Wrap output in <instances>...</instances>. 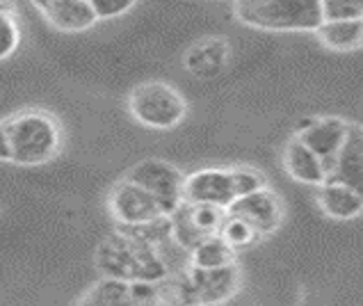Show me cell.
Segmentation results:
<instances>
[{
  "mask_svg": "<svg viewBox=\"0 0 363 306\" xmlns=\"http://www.w3.org/2000/svg\"><path fill=\"white\" fill-rule=\"evenodd\" d=\"M96 270L103 277L128 283H167L172 277L169 263L164 261L155 242L144 240L138 234L119 229L96 247Z\"/></svg>",
  "mask_w": 363,
  "mask_h": 306,
  "instance_id": "1",
  "label": "cell"
},
{
  "mask_svg": "<svg viewBox=\"0 0 363 306\" xmlns=\"http://www.w3.org/2000/svg\"><path fill=\"white\" fill-rule=\"evenodd\" d=\"M12 163L21 167L46 165L62 149V129L44 110H21L5 119Z\"/></svg>",
  "mask_w": 363,
  "mask_h": 306,
  "instance_id": "2",
  "label": "cell"
},
{
  "mask_svg": "<svg viewBox=\"0 0 363 306\" xmlns=\"http://www.w3.org/2000/svg\"><path fill=\"white\" fill-rule=\"evenodd\" d=\"M235 16L249 28L279 30H315L323 23L320 0H233Z\"/></svg>",
  "mask_w": 363,
  "mask_h": 306,
  "instance_id": "3",
  "label": "cell"
},
{
  "mask_svg": "<svg viewBox=\"0 0 363 306\" xmlns=\"http://www.w3.org/2000/svg\"><path fill=\"white\" fill-rule=\"evenodd\" d=\"M128 112L133 119L153 131L176 129L188 114L183 94L162 80H149L128 94Z\"/></svg>",
  "mask_w": 363,
  "mask_h": 306,
  "instance_id": "4",
  "label": "cell"
},
{
  "mask_svg": "<svg viewBox=\"0 0 363 306\" xmlns=\"http://www.w3.org/2000/svg\"><path fill=\"white\" fill-rule=\"evenodd\" d=\"M240 290V268L229 266L222 270L185 268L183 279L176 281L172 304L181 306H224Z\"/></svg>",
  "mask_w": 363,
  "mask_h": 306,
  "instance_id": "5",
  "label": "cell"
},
{
  "mask_svg": "<svg viewBox=\"0 0 363 306\" xmlns=\"http://www.w3.org/2000/svg\"><path fill=\"white\" fill-rule=\"evenodd\" d=\"M126 181L140 185L142 190H147L155 202L160 204L164 215H172L174 210L183 204L185 174L167 160L149 158V160L133 165L126 174Z\"/></svg>",
  "mask_w": 363,
  "mask_h": 306,
  "instance_id": "6",
  "label": "cell"
},
{
  "mask_svg": "<svg viewBox=\"0 0 363 306\" xmlns=\"http://www.w3.org/2000/svg\"><path fill=\"white\" fill-rule=\"evenodd\" d=\"M108 208L112 219L117 222L119 229H138V226H147L158 222L164 215V210L160 204L140 185H135L130 181H119L108 197Z\"/></svg>",
  "mask_w": 363,
  "mask_h": 306,
  "instance_id": "7",
  "label": "cell"
},
{
  "mask_svg": "<svg viewBox=\"0 0 363 306\" xmlns=\"http://www.w3.org/2000/svg\"><path fill=\"white\" fill-rule=\"evenodd\" d=\"M226 219V210L208 204H181L169 215L172 240L185 251H190L196 242L220 234Z\"/></svg>",
  "mask_w": 363,
  "mask_h": 306,
  "instance_id": "8",
  "label": "cell"
},
{
  "mask_svg": "<svg viewBox=\"0 0 363 306\" xmlns=\"http://www.w3.org/2000/svg\"><path fill=\"white\" fill-rule=\"evenodd\" d=\"M226 213L249 222V224L256 229V234L265 238V236H272L274 231L281 226L284 202H281V197L272 192L269 187H263L254 195L235 199V202L226 208Z\"/></svg>",
  "mask_w": 363,
  "mask_h": 306,
  "instance_id": "9",
  "label": "cell"
},
{
  "mask_svg": "<svg viewBox=\"0 0 363 306\" xmlns=\"http://www.w3.org/2000/svg\"><path fill=\"white\" fill-rule=\"evenodd\" d=\"M350 129V121L340 117H323V119H306L299 124L297 137L302 140L311 151H313L325 165V172L329 178L331 167H334L336 153L345 142V135Z\"/></svg>",
  "mask_w": 363,
  "mask_h": 306,
  "instance_id": "10",
  "label": "cell"
},
{
  "mask_svg": "<svg viewBox=\"0 0 363 306\" xmlns=\"http://www.w3.org/2000/svg\"><path fill=\"white\" fill-rule=\"evenodd\" d=\"M185 204H208L217 208H229L235 202L229 170L222 167H206L185 176L183 181Z\"/></svg>",
  "mask_w": 363,
  "mask_h": 306,
  "instance_id": "11",
  "label": "cell"
},
{
  "mask_svg": "<svg viewBox=\"0 0 363 306\" xmlns=\"http://www.w3.org/2000/svg\"><path fill=\"white\" fill-rule=\"evenodd\" d=\"M46 21L62 33H82L96 26L89 0H30Z\"/></svg>",
  "mask_w": 363,
  "mask_h": 306,
  "instance_id": "12",
  "label": "cell"
},
{
  "mask_svg": "<svg viewBox=\"0 0 363 306\" xmlns=\"http://www.w3.org/2000/svg\"><path fill=\"white\" fill-rule=\"evenodd\" d=\"M327 181L343 183L361 192L363 187V135L359 124H350L345 142L336 153L334 167H331Z\"/></svg>",
  "mask_w": 363,
  "mask_h": 306,
  "instance_id": "13",
  "label": "cell"
},
{
  "mask_svg": "<svg viewBox=\"0 0 363 306\" xmlns=\"http://www.w3.org/2000/svg\"><path fill=\"white\" fill-rule=\"evenodd\" d=\"M315 202L320 210L338 222H350L357 219L363 213V197L359 190L347 187L343 183L325 181L323 185L315 187Z\"/></svg>",
  "mask_w": 363,
  "mask_h": 306,
  "instance_id": "14",
  "label": "cell"
},
{
  "mask_svg": "<svg viewBox=\"0 0 363 306\" xmlns=\"http://www.w3.org/2000/svg\"><path fill=\"white\" fill-rule=\"evenodd\" d=\"M284 167H286L288 176L302 185L318 187L327 181V172H325L323 160H320V158L311 151L297 135L286 144V149H284Z\"/></svg>",
  "mask_w": 363,
  "mask_h": 306,
  "instance_id": "15",
  "label": "cell"
},
{
  "mask_svg": "<svg viewBox=\"0 0 363 306\" xmlns=\"http://www.w3.org/2000/svg\"><path fill=\"white\" fill-rule=\"evenodd\" d=\"M320 44L331 50H357L363 41L361 18H325L315 30Z\"/></svg>",
  "mask_w": 363,
  "mask_h": 306,
  "instance_id": "16",
  "label": "cell"
},
{
  "mask_svg": "<svg viewBox=\"0 0 363 306\" xmlns=\"http://www.w3.org/2000/svg\"><path fill=\"white\" fill-rule=\"evenodd\" d=\"M238 263V251H233L220 236L203 238L188 251V268L194 270H222Z\"/></svg>",
  "mask_w": 363,
  "mask_h": 306,
  "instance_id": "17",
  "label": "cell"
},
{
  "mask_svg": "<svg viewBox=\"0 0 363 306\" xmlns=\"http://www.w3.org/2000/svg\"><path fill=\"white\" fill-rule=\"evenodd\" d=\"M135 283L101 277L80 295L76 306H130Z\"/></svg>",
  "mask_w": 363,
  "mask_h": 306,
  "instance_id": "18",
  "label": "cell"
},
{
  "mask_svg": "<svg viewBox=\"0 0 363 306\" xmlns=\"http://www.w3.org/2000/svg\"><path fill=\"white\" fill-rule=\"evenodd\" d=\"M224 65H226V41L220 39L199 41V44L185 53V67L199 78L215 76Z\"/></svg>",
  "mask_w": 363,
  "mask_h": 306,
  "instance_id": "19",
  "label": "cell"
},
{
  "mask_svg": "<svg viewBox=\"0 0 363 306\" xmlns=\"http://www.w3.org/2000/svg\"><path fill=\"white\" fill-rule=\"evenodd\" d=\"M217 236H220L233 251L247 249V247H252L261 240V236L256 234V229L249 224V222L235 217V215H229V213H226V219H224V224H222Z\"/></svg>",
  "mask_w": 363,
  "mask_h": 306,
  "instance_id": "20",
  "label": "cell"
},
{
  "mask_svg": "<svg viewBox=\"0 0 363 306\" xmlns=\"http://www.w3.org/2000/svg\"><path fill=\"white\" fill-rule=\"evenodd\" d=\"M231 176V187H233V195L235 199L247 197V195H254L258 190L267 187V178L263 172H258L256 167H231L229 170Z\"/></svg>",
  "mask_w": 363,
  "mask_h": 306,
  "instance_id": "21",
  "label": "cell"
},
{
  "mask_svg": "<svg viewBox=\"0 0 363 306\" xmlns=\"http://www.w3.org/2000/svg\"><path fill=\"white\" fill-rule=\"evenodd\" d=\"M21 41V30L14 14H0V62L14 55Z\"/></svg>",
  "mask_w": 363,
  "mask_h": 306,
  "instance_id": "22",
  "label": "cell"
},
{
  "mask_svg": "<svg viewBox=\"0 0 363 306\" xmlns=\"http://www.w3.org/2000/svg\"><path fill=\"white\" fill-rule=\"evenodd\" d=\"M323 21L327 18H361L363 0H320Z\"/></svg>",
  "mask_w": 363,
  "mask_h": 306,
  "instance_id": "23",
  "label": "cell"
},
{
  "mask_svg": "<svg viewBox=\"0 0 363 306\" xmlns=\"http://www.w3.org/2000/svg\"><path fill=\"white\" fill-rule=\"evenodd\" d=\"M130 306H174L172 300L162 293V283L151 286V283H135L133 304Z\"/></svg>",
  "mask_w": 363,
  "mask_h": 306,
  "instance_id": "24",
  "label": "cell"
},
{
  "mask_svg": "<svg viewBox=\"0 0 363 306\" xmlns=\"http://www.w3.org/2000/svg\"><path fill=\"white\" fill-rule=\"evenodd\" d=\"M138 0H89L91 9H94L96 18H117L121 14H126L128 9H133V5Z\"/></svg>",
  "mask_w": 363,
  "mask_h": 306,
  "instance_id": "25",
  "label": "cell"
},
{
  "mask_svg": "<svg viewBox=\"0 0 363 306\" xmlns=\"http://www.w3.org/2000/svg\"><path fill=\"white\" fill-rule=\"evenodd\" d=\"M0 163H12V149H9L5 119H0Z\"/></svg>",
  "mask_w": 363,
  "mask_h": 306,
  "instance_id": "26",
  "label": "cell"
},
{
  "mask_svg": "<svg viewBox=\"0 0 363 306\" xmlns=\"http://www.w3.org/2000/svg\"><path fill=\"white\" fill-rule=\"evenodd\" d=\"M0 14H12V5L7 0H0Z\"/></svg>",
  "mask_w": 363,
  "mask_h": 306,
  "instance_id": "27",
  "label": "cell"
},
{
  "mask_svg": "<svg viewBox=\"0 0 363 306\" xmlns=\"http://www.w3.org/2000/svg\"><path fill=\"white\" fill-rule=\"evenodd\" d=\"M174 306H181V304H174Z\"/></svg>",
  "mask_w": 363,
  "mask_h": 306,
  "instance_id": "28",
  "label": "cell"
}]
</instances>
